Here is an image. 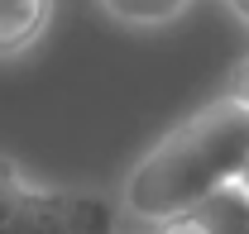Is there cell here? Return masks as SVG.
Masks as SVG:
<instances>
[{
	"mask_svg": "<svg viewBox=\"0 0 249 234\" xmlns=\"http://www.w3.org/2000/svg\"><path fill=\"white\" fill-rule=\"evenodd\" d=\"M53 0H0V58H19L48 33Z\"/></svg>",
	"mask_w": 249,
	"mask_h": 234,
	"instance_id": "4",
	"label": "cell"
},
{
	"mask_svg": "<svg viewBox=\"0 0 249 234\" xmlns=\"http://www.w3.org/2000/svg\"><path fill=\"white\" fill-rule=\"evenodd\" d=\"M230 96H235V100H245V105H249V62L240 67V77H235V86H230Z\"/></svg>",
	"mask_w": 249,
	"mask_h": 234,
	"instance_id": "7",
	"label": "cell"
},
{
	"mask_svg": "<svg viewBox=\"0 0 249 234\" xmlns=\"http://www.w3.org/2000/svg\"><path fill=\"white\" fill-rule=\"evenodd\" d=\"M249 167V105L230 91L173 124L124 177V215L139 225L173 220L206 196L245 182Z\"/></svg>",
	"mask_w": 249,
	"mask_h": 234,
	"instance_id": "1",
	"label": "cell"
},
{
	"mask_svg": "<svg viewBox=\"0 0 249 234\" xmlns=\"http://www.w3.org/2000/svg\"><path fill=\"white\" fill-rule=\"evenodd\" d=\"M245 186H249V167H245Z\"/></svg>",
	"mask_w": 249,
	"mask_h": 234,
	"instance_id": "9",
	"label": "cell"
},
{
	"mask_svg": "<svg viewBox=\"0 0 249 234\" xmlns=\"http://www.w3.org/2000/svg\"><path fill=\"white\" fill-rule=\"evenodd\" d=\"M29 186H34L29 177L19 172L15 163H5V158H0V225H5V220H10V215H15L19 205H24Z\"/></svg>",
	"mask_w": 249,
	"mask_h": 234,
	"instance_id": "6",
	"label": "cell"
},
{
	"mask_svg": "<svg viewBox=\"0 0 249 234\" xmlns=\"http://www.w3.org/2000/svg\"><path fill=\"white\" fill-rule=\"evenodd\" d=\"M0 234H115V220L101 196L29 186L24 205L0 225Z\"/></svg>",
	"mask_w": 249,
	"mask_h": 234,
	"instance_id": "2",
	"label": "cell"
},
{
	"mask_svg": "<svg viewBox=\"0 0 249 234\" xmlns=\"http://www.w3.org/2000/svg\"><path fill=\"white\" fill-rule=\"evenodd\" d=\"M225 10H230L240 24H249V0H225Z\"/></svg>",
	"mask_w": 249,
	"mask_h": 234,
	"instance_id": "8",
	"label": "cell"
},
{
	"mask_svg": "<svg viewBox=\"0 0 249 234\" xmlns=\"http://www.w3.org/2000/svg\"><path fill=\"white\" fill-rule=\"evenodd\" d=\"M245 234H249V215H245Z\"/></svg>",
	"mask_w": 249,
	"mask_h": 234,
	"instance_id": "10",
	"label": "cell"
},
{
	"mask_svg": "<svg viewBox=\"0 0 249 234\" xmlns=\"http://www.w3.org/2000/svg\"><path fill=\"white\" fill-rule=\"evenodd\" d=\"M101 10L124 29H163V24L182 19L192 0H101Z\"/></svg>",
	"mask_w": 249,
	"mask_h": 234,
	"instance_id": "5",
	"label": "cell"
},
{
	"mask_svg": "<svg viewBox=\"0 0 249 234\" xmlns=\"http://www.w3.org/2000/svg\"><path fill=\"white\" fill-rule=\"evenodd\" d=\"M245 215H249V186L235 182L182 215L149 225V234H245Z\"/></svg>",
	"mask_w": 249,
	"mask_h": 234,
	"instance_id": "3",
	"label": "cell"
}]
</instances>
